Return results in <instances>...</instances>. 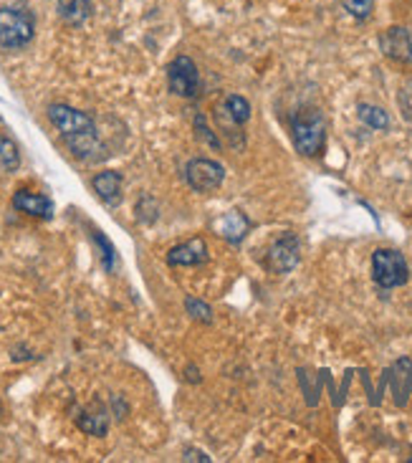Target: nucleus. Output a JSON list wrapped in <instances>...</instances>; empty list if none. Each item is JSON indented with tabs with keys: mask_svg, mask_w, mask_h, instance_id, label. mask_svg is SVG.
Segmentation results:
<instances>
[{
	"mask_svg": "<svg viewBox=\"0 0 412 463\" xmlns=\"http://www.w3.org/2000/svg\"><path fill=\"white\" fill-rule=\"evenodd\" d=\"M218 233L228 241V243H240L246 233L250 231V221L240 211H228V213L215 223Z\"/></svg>",
	"mask_w": 412,
	"mask_h": 463,
	"instance_id": "nucleus-13",
	"label": "nucleus"
},
{
	"mask_svg": "<svg viewBox=\"0 0 412 463\" xmlns=\"http://www.w3.org/2000/svg\"><path fill=\"white\" fill-rule=\"evenodd\" d=\"M94 241L99 243V249H101V263H104V269L107 271H112V266H114V246L107 241V238L101 236L99 231H94Z\"/></svg>",
	"mask_w": 412,
	"mask_h": 463,
	"instance_id": "nucleus-20",
	"label": "nucleus"
},
{
	"mask_svg": "<svg viewBox=\"0 0 412 463\" xmlns=\"http://www.w3.org/2000/svg\"><path fill=\"white\" fill-rule=\"evenodd\" d=\"M211 261V250L202 238H190L185 243H177L167 250V263L170 266H202Z\"/></svg>",
	"mask_w": 412,
	"mask_h": 463,
	"instance_id": "nucleus-9",
	"label": "nucleus"
},
{
	"mask_svg": "<svg viewBox=\"0 0 412 463\" xmlns=\"http://www.w3.org/2000/svg\"><path fill=\"white\" fill-rule=\"evenodd\" d=\"M49 119L51 125L56 127L63 135V139L76 137V135H84V132H94V119L87 112H79L69 104H51L49 107Z\"/></svg>",
	"mask_w": 412,
	"mask_h": 463,
	"instance_id": "nucleus-7",
	"label": "nucleus"
},
{
	"mask_svg": "<svg viewBox=\"0 0 412 463\" xmlns=\"http://www.w3.org/2000/svg\"><path fill=\"white\" fill-rule=\"evenodd\" d=\"M225 112L228 117L236 122V125H246L250 119V104L246 97H240V94H230L228 99H225Z\"/></svg>",
	"mask_w": 412,
	"mask_h": 463,
	"instance_id": "nucleus-17",
	"label": "nucleus"
},
{
	"mask_svg": "<svg viewBox=\"0 0 412 463\" xmlns=\"http://www.w3.org/2000/svg\"><path fill=\"white\" fill-rule=\"evenodd\" d=\"M301 261V246L299 238L294 233H284V236L276 241L274 246L266 253V261L263 266L271 271V274H288L294 271Z\"/></svg>",
	"mask_w": 412,
	"mask_h": 463,
	"instance_id": "nucleus-6",
	"label": "nucleus"
},
{
	"mask_svg": "<svg viewBox=\"0 0 412 463\" xmlns=\"http://www.w3.org/2000/svg\"><path fill=\"white\" fill-rule=\"evenodd\" d=\"M76 426L81 428L84 433L89 436H107V430H109V411L101 405V402H94V405H89L84 408L81 413L76 415Z\"/></svg>",
	"mask_w": 412,
	"mask_h": 463,
	"instance_id": "nucleus-12",
	"label": "nucleus"
},
{
	"mask_svg": "<svg viewBox=\"0 0 412 463\" xmlns=\"http://www.w3.org/2000/svg\"><path fill=\"white\" fill-rule=\"evenodd\" d=\"M185 180L195 193H212L223 185L225 167L215 160H208V157H195L185 167Z\"/></svg>",
	"mask_w": 412,
	"mask_h": 463,
	"instance_id": "nucleus-5",
	"label": "nucleus"
},
{
	"mask_svg": "<svg viewBox=\"0 0 412 463\" xmlns=\"http://www.w3.org/2000/svg\"><path fill=\"white\" fill-rule=\"evenodd\" d=\"M379 49L382 53L398 63H412V36L407 28L392 25L379 36Z\"/></svg>",
	"mask_w": 412,
	"mask_h": 463,
	"instance_id": "nucleus-8",
	"label": "nucleus"
},
{
	"mask_svg": "<svg viewBox=\"0 0 412 463\" xmlns=\"http://www.w3.org/2000/svg\"><path fill=\"white\" fill-rule=\"evenodd\" d=\"M344 8L350 11V15H354L357 21H364L372 15V8H375V0H344Z\"/></svg>",
	"mask_w": 412,
	"mask_h": 463,
	"instance_id": "nucleus-19",
	"label": "nucleus"
},
{
	"mask_svg": "<svg viewBox=\"0 0 412 463\" xmlns=\"http://www.w3.org/2000/svg\"><path fill=\"white\" fill-rule=\"evenodd\" d=\"M183 461H202V463H211V456H205V453L198 451V449H188V451H185V456H183Z\"/></svg>",
	"mask_w": 412,
	"mask_h": 463,
	"instance_id": "nucleus-22",
	"label": "nucleus"
},
{
	"mask_svg": "<svg viewBox=\"0 0 412 463\" xmlns=\"http://www.w3.org/2000/svg\"><path fill=\"white\" fill-rule=\"evenodd\" d=\"M13 208H15L18 213L31 215V218H41V221L53 218V211H56L51 198L41 195V193H33V190H18V193L13 195Z\"/></svg>",
	"mask_w": 412,
	"mask_h": 463,
	"instance_id": "nucleus-11",
	"label": "nucleus"
},
{
	"mask_svg": "<svg viewBox=\"0 0 412 463\" xmlns=\"http://www.w3.org/2000/svg\"><path fill=\"white\" fill-rule=\"evenodd\" d=\"M36 33V21L25 8H0V46L3 49H25Z\"/></svg>",
	"mask_w": 412,
	"mask_h": 463,
	"instance_id": "nucleus-1",
	"label": "nucleus"
},
{
	"mask_svg": "<svg viewBox=\"0 0 412 463\" xmlns=\"http://www.w3.org/2000/svg\"><path fill=\"white\" fill-rule=\"evenodd\" d=\"M185 312L195 319V322H202V325H212V309L211 304H205L202 299H195V297H185Z\"/></svg>",
	"mask_w": 412,
	"mask_h": 463,
	"instance_id": "nucleus-18",
	"label": "nucleus"
},
{
	"mask_svg": "<svg viewBox=\"0 0 412 463\" xmlns=\"http://www.w3.org/2000/svg\"><path fill=\"white\" fill-rule=\"evenodd\" d=\"M167 87L175 97L190 99L198 94L201 89V74H198V66L190 56H177L175 61L170 63L167 69Z\"/></svg>",
	"mask_w": 412,
	"mask_h": 463,
	"instance_id": "nucleus-4",
	"label": "nucleus"
},
{
	"mask_svg": "<svg viewBox=\"0 0 412 463\" xmlns=\"http://www.w3.org/2000/svg\"><path fill=\"white\" fill-rule=\"evenodd\" d=\"M291 137H294V147L304 157H316L319 152L324 150L326 142V122L324 117L319 112H301L296 119H294V127H291Z\"/></svg>",
	"mask_w": 412,
	"mask_h": 463,
	"instance_id": "nucleus-2",
	"label": "nucleus"
},
{
	"mask_svg": "<svg viewBox=\"0 0 412 463\" xmlns=\"http://www.w3.org/2000/svg\"><path fill=\"white\" fill-rule=\"evenodd\" d=\"M91 188H94L97 198H99L104 205L117 208V205L122 203L125 177H122V173H117V170H104V173H97V175L91 177Z\"/></svg>",
	"mask_w": 412,
	"mask_h": 463,
	"instance_id": "nucleus-10",
	"label": "nucleus"
},
{
	"mask_svg": "<svg viewBox=\"0 0 412 463\" xmlns=\"http://www.w3.org/2000/svg\"><path fill=\"white\" fill-rule=\"evenodd\" d=\"M188 380L190 383H201V373H198V367H195V370L188 367Z\"/></svg>",
	"mask_w": 412,
	"mask_h": 463,
	"instance_id": "nucleus-23",
	"label": "nucleus"
},
{
	"mask_svg": "<svg viewBox=\"0 0 412 463\" xmlns=\"http://www.w3.org/2000/svg\"><path fill=\"white\" fill-rule=\"evenodd\" d=\"M0 413H3V405H0Z\"/></svg>",
	"mask_w": 412,
	"mask_h": 463,
	"instance_id": "nucleus-24",
	"label": "nucleus"
},
{
	"mask_svg": "<svg viewBox=\"0 0 412 463\" xmlns=\"http://www.w3.org/2000/svg\"><path fill=\"white\" fill-rule=\"evenodd\" d=\"M357 114H360V119H362L364 125L372 127L377 132H382V129H388L389 127L388 112L375 107V104H360V107H357Z\"/></svg>",
	"mask_w": 412,
	"mask_h": 463,
	"instance_id": "nucleus-15",
	"label": "nucleus"
},
{
	"mask_svg": "<svg viewBox=\"0 0 412 463\" xmlns=\"http://www.w3.org/2000/svg\"><path fill=\"white\" fill-rule=\"evenodd\" d=\"M18 165H21V152H18V145L13 142L8 135H3L0 132V167L3 170H18Z\"/></svg>",
	"mask_w": 412,
	"mask_h": 463,
	"instance_id": "nucleus-16",
	"label": "nucleus"
},
{
	"mask_svg": "<svg viewBox=\"0 0 412 463\" xmlns=\"http://www.w3.org/2000/svg\"><path fill=\"white\" fill-rule=\"evenodd\" d=\"M372 279L379 288L405 287L410 279V266L400 250L377 249L372 253Z\"/></svg>",
	"mask_w": 412,
	"mask_h": 463,
	"instance_id": "nucleus-3",
	"label": "nucleus"
},
{
	"mask_svg": "<svg viewBox=\"0 0 412 463\" xmlns=\"http://www.w3.org/2000/svg\"><path fill=\"white\" fill-rule=\"evenodd\" d=\"M195 127H198L201 137L208 139V145H211V147H220V142H218V137H215V135L211 132V127L205 125V117H202V114H198V117H195Z\"/></svg>",
	"mask_w": 412,
	"mask_h": 463,
	"instance_id": "nucleus-21",
	"label": "nucleus"
},
{
	"mask_svg": "<svg viewBox=\"0 0 412 463\" xmlns=\"http://www.w3.org/2000/svg\"><path fill=\"white\" fill-rule=\"evenodd\" d=\"M59 15L69 25H81L91 15V3L89 0H56Z\"/></svg>",
	"mask_w": 412,
	"mask_h": 463,
	"instance_id": "nucleus-14",
	"label": "nucleus"
}]
</instances>
